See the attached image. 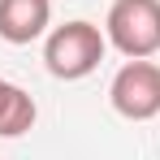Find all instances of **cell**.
I'll list each match as a JSON object with an SVG mask.
<instances>
[{"label":"cell","mask_w":160,"mask_h":160,"mask_svg":"<svg viewBox=\"0 0 160 160\" xmlns=\"http://www.w3.org/2000/svg\"><path fill=\"white\" fill-rule=\"evenodd\" d=\"M108 52V35L95 22H65V26H52L48 30V43H43V65H48V74L61 82H78L87 74H95L100 69V61Z\"/></svg>","instance_id":"1"},{"label":"cell","mask_w":160,"mask_h":160,"mask_svg":"<svg viewBox=\"0 0 160 160\" xmlns=\"http://www.w3.org/2000/svg\"><path fill=\"white\" fill-rule=\"evenodd\" d=\"M108 43L126 61H147L160 52V0H112L104 18Z\"/></svg>","instance_id":"2"},{"label":"cell","mask_w":160,"mask_h":160,"mask_svg":"<svg viewBox=\"0 0 160 160\" xmlns=\"http://www.w3.org/2000/svg\"><path fill=\"white\" fill-rule=\"evenodd\" d=\"M108 104L126 121L160 117V65L156 61H126L108 82Z\"/></svg>","instance_id":"3"},{"label":"cell","mask_w":160,"mask_h":160,"mask_svg":"<svg viewBox=\"0 0 160 160\" xmlns=\"http://www.w3.org/2000/svg\"><path fill=\"white\" fill-rule=\"evenodd\" d=\"M52 26V0H0V39L26 48Z\"/></svg>","instance_id":"4"},{"label":"cell","mask_w":160,"mask_h":160,"mask_svg":"<svg viewBox=\"0 0 160 160\" xmlns=\"http://www.w3.org/2000/svg\"><path fill=\"white\" fill-rule=\"evenodd\" d=\"M35 117H39L35 100H30L18 82L0 78V138H18V134H26L30 126H35Z\"/></svg>","instance_id":"5"}]
</instances>
